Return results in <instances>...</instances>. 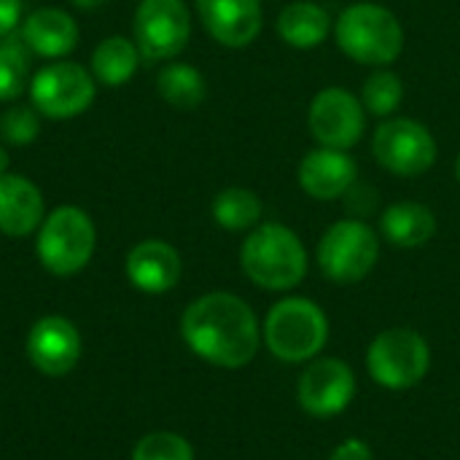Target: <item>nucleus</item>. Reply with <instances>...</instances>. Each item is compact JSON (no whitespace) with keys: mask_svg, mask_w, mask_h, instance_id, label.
<instances>
[{"mask_svg":"<svg viewBox=\"0 0 460 460\" xmlns=\"http://www.w3.org/2000/svg\"><path fill=\"white\" fill-rule=\"evenodd\" d=\"M181 337L202 361L221 369H243L259 353L261 326L245 299L229 291H210L183 310Z\"/></svg>","mask_w":460,"mask_h":460,"instance_id":"nucleus-1","label":"nucleus"},{"mask_svg":"<svg viewBox=\"0 0 460 460\" xmlns=\"http://www.w3.org/2000/svg\"><path fill=\"white\" fill-rule=\"evenodd\" d=\"M245 278L264 291H291L307 275V251L299 234L283 224H259L240 248Z\"/></svg>","mask_w":460,"mask_h":460,"instance_id":"nucleus-2","label":"nucleus"},{"mask_svg":"<svg viewBox=\"0 0 460 460\" xmlns=\"http://www.w3.org/2000/svg\"><path fill=\"white\" fill-rule=\"evenodd\" d=\"M267 350L283 364H305L321 356L329 342L326 313L305 296H288L272 305L261 326Z\"/></svg>","mask_w":460,"mask_h":460,"instance_id":"nucleus-3","label":"nucleus"},{"mask_svg":"<svg viewBox=\"0 0 460 460\" xmlns=\"http://www.w3.org/2000/svg\"><path fill=\"white\" fill-rule=\"evenodd\" d=\"M337 46L356 62L383 67L404 49V30L394 11L380 3H353L334 22Z\"/></svg>","mask_w":460,"mask_h":460,"instance_id":"nucleus-4","label":"nucleus"},{"mask_svg":"<svg viewBox=\"0 0 460 460\" xmlns=\"http://www.w3.org/2000/svg\"><path fill=\"white\" fill-rule=\"evenodd\" d=\"M97 229L86 210L75 205H59L46 213L35 232V256L40 267L57 278L78 275L94 256Z\"/></svg>","mask_w":460,"mask_h":460,"instance_id":"nucleus-5","label":"nucleus"},{"mask_svg":"<svg viewBox=\"0 0 460 460\" xmlns=\"http://www.w3.org/2000/svg\"><path fill=\"white\" fill-rule=\"evenodd\" d=\"M431 367V348L415 329H385L367 350L369 377L388 391L415 388Z\"/></svg>","mask_w":460,"mask_h":460,"instance_id":"nucleus-6","label":"nucleus"},{"mask_svg":"<svg viewBox=\"0 0 460 460\" xmlns=\"http://www.w3.org/2000/svg\"><path fill=\"white\" fill-rule=\"evenodd\" d=\"M30 105L54 121L75 119L86 113L97 97V81L92 70L70 59H54L30 78Z\"/></svg>","mask_w":460,"mask_h":460,"instance_id":"nucleus-7","label":"nucleus"},{"mask_svg":"<svg viewBox=\"0 0 460 460\" xmlns=\"http://www.w3.org/2000/svg\"><path fill=\"white\" fill-rule=\"evenodd\" d=\"M380 259V240L375 229L358 218L332 224L318 243V267L334 283L364 280Z\"/></svg>","mask_w":460,"mask_h":460,"instance_id":"nucleus-8","label":"nucleus"},{"mask_svg":"<svg viewBox=\"0 0 460 460\" xmlns=\"http://www.w3.org/2000/svg\"><path fill=\"white\" fill-rule=\"evenodd\" d=\"M377 164L399 178H418L437 162V140L431 129L415 119H385L372 137Z\"/></svg>","mask_w":460,"mask_h":460,"instance_id":"nucleus-9","label":"nucleus"},{"mask_svg":"<svg viewBox=\"0 0 460 460\" xmlns=\"http://www.w3.org/2000/svg\"><path fill=\"white\" fill-rule=\"evenodd\" d=\"M143 59L170 62L191 38V13L183 0H140L132 19Z\"/></svg>","mask_w":460,"mask_h":460,"instance_id":"nucleus-10","label":"nucleus"},{"mask_svg":"<svg viewBox=\"0 0 460 460\" xmlns=\"http://www.w3.org/2000/svg\"><path fill=\"white\" fill-rule=\"evenodd\" d=\"M307 124L321 146L348 151L367 129V108L353 92L342 86H326L313 97Z\"/></svg>","mask_w":460,"mask_h":460,"instance_id":"nucleus-11","label":"nucleus"},{"mask_svg":"<svg viewBox=\"0 0 460 460\" xmlns=\"http://www.w3.org/2000/svg\"><path fill=\"white\" fill-rule=\"evenodd\" d=\"M356 396V375L342 358H313L299 375L296 399L310 418H334L350 407Z\"/></svg>","mask_w":460,"mask_h":460,"instance_id":"nucleus-12","label":"nucleus"},{"mask_svg":"<svg viewBox=\"0 0 460 460\" xmlns=\"http://www.w3.org/2000/svg\"><path fill=\"white\" fill-rule=\"evenodd\" d=\"M24 350L30 364L43 377H65L78 367L84 353V340L70 318L43 315L30 326Z\"/></svg>","mask_w":460,"mask_h":460,"instance_id":"nucleus-13","label":"nucleus"},{"mask_svg":"<svg viewBox=\"0 0 460 460\" xmlns=\"http://www.w3.org/2000/svg\"><path fill=\"white\" fill-rule=\"evenodd\" d=\"M197 13L208 35L226 49L251 46L264 24L261 0H197Z\"/></svg>","mask_w":460,"mask_h":460,"instance_id":"nucleus-14","label":"nucleus"},{"mask_svg":"<svg viewBox=\"0 0 460 460\" xmlns=\"http://www.w3.org/2000/svg\"><path fill=\"white\" fill-rule=\"evenodd\" d=\"M296 175H299V186L307 197L332 202L337 197H345L356 186L358 167L348 151L318 146L315 151L305 154Z\"/></svg>","mask_w":460,"mask_h":460,"instance_id":"nucleus-15","label":"nucleus"},{"mask_svg":"<svg viewBox=\"0 0 460 460\" xmlns=\"http://www.w3.org/2000/svg\"><path fill=\"white\" fill-rule=\"evenodd\" d=\"M124 272H127V280L137 291L159 296V294H167L178 286L181 272H183V261H181V253L170 243L143 240L127 253Z\"/></svg>","mask_w":460,"mask_h":460,"instance_id":"nucleus-16","label":"nucleus"},{"mask_svg":"<svg viewBox=\"0 0 460 460\" xmlns=\"http://www.w3.org/2000/svg\"><path fill=\"white\" fill-rule=\"evenodd\" d=\"M19 38L32 51V57H43L54 62L75 51L81 30H78V22L67 11L46 5V8H35L32 13L22 19Z\"/></svg>","mask_w":460,"mask_h":460,"instance_id":"nucleus-17","label":"nucleus"},{"mask_svg":"<svg viewBox=\"0 0 460 460\" xmlns=\"http://www.w3.org/2000/svg\"><path fill=\"white\" fill-rule=\"evenodd\" d=\"M46 218V202L40 189L19 175H0V234L5 237H30Z\"/></svg>","mask_w":460,"mask_h":460,"instance_id":"nucleus-18","label":"nucleus"},{"mask_svg":"<svg viewBox=\"0 0 460 460\" xmlns=\"http://www.w3.org/2000/svg\"><path fill=\"white\" fill-rule=\"evenodd\" d=\"M278 35L291 49H318L332 32V16L321 3L313 0H294L278 13Z\"/></svg>","mask_w":460,"mask_h":460,"instance_id":"nucleus-19","label":"nucleus"},{"mask_svg":"<svg viewBox=\"0 0 460 460\" xmlns=\"http://www.w3.org/2000/svg\"><path fill=\"white\" fill-rule=\"evenodd\" d=\"M383 237L396 248H420L437 234V216L423 202H396L380 218Z\"/></svg>","mask_w":460,"mask_h":460,"instance_id":"nucleus-20","label":"nucleus"},{"mask_svg":"<svg viewBox=\"0 0 460 460\" xmlns=\"http://www.w3.org/2000/svg\"><path fill=\"white\" fill-rule=\"evenodd\" d=\"M140 59L143 54L135 40H129L127 35H108L94 46L89 67L97 84L116 89L132 81V75L140 67Z\"/></svg>","mask_w":460,"mask_h":460,"instance_id":"nucleus-21","label":"nucleus"},{"mask_svg":"<svg viewBox=\"0 0 460 460\" xmlns=\"http://www.w3.org/2000/svg\"><path fill=\"white\" fill-rule=\"evenodd\" d=\"M156 92L175 111H194L205 102L208 84H205V75L194 65L170 62L156 75Z\"/></svg>","mask_w":460,"mask_h":460,"instance_id":"nucleus-22","label":"nucleus"},{"mask_svg":"<svg viewBox=\"0 0 460 460\" xmlns=\"http://www.w3.org/2000/svg\"><path fill=\"white\" fill-rule=\"evenodd\" d=\"M213 221L226 232H251L261 221V199L256 191L229 186L213 199Z\"/></svg>","mask_w":460,"mask_h":460,"instance_id":"nucleus-23","label":"nucleus"},{"mask_svg":"<svg viewBox=\"0 0 460 460\" xmlns=\"http://www.w3.org/2000/svg\"><path fill=\"white\" fill-rule=\"evenodd\" d=\"M32 51L19 35L0 38V102H13L30 89Z\"/></svg>","mask_w":460,"mask_h":460,"instance_id":"nucleus-24","label":"nucleus"},{"mask_svg":"<svg viewBox=\"0 0 460 460\" xmlns=\"http://www.w3.org/2000/svg\"><path fill=\"white\" fill-rule=\"evenodd\" d=\"M404 100V84L396 73L391 70H375L367 81H364V94L361 102L372 116L388 119L396 113V108Z\"/></svg>","mask_w":460,"mask_h":460,"instance_id":"nucleus-25","label":"nucleus"},{"mask_svg":"<svg viewBox=\"0 0 460 460\" xmlns=\"http://www.w3.org/2000/svg\"><path fill=\"white\" fill-rule=\"evenodd\" d=\"M132 460H194V447L181 434L151 431L132 447Z\"/></svg>","mask_w":460,"mask_h":460,"instance_id":"nucleus-26","label":"nucleus"},{"mask_svg":"<svg viewBox=\"0 0 460 460\" xmlns=\"http://www.w3.org/2000/svg\"><path fill=\"white\" fill-rule=\"evenodd\" d=\"M40 135V113L32 105H13L0 116V137L8 146H30Z\"/></svg>","mask_w":460,"mask_h":460,"instance_id":"nucleus-27","label":"nucleus"},{"mask_svg":"<svg viewBox=\"0 0 460 460\" xmlns=\"http://www.w3.org/2000/svg\"><path fill=\"white\" fill-rule=\"evenodd\" d=\"M329 460H375V453L364 439H345L334 447Z\"/></svg>","mask_w":460,"mask_h":460,"instance_id":"nucleus-28","label":"nucleus"},{"mask_svg":"<svg viewBox=\"0 0 460 460\" xmlns=\"http://www.w3.org/2000/svg\"><path fill=\"white\" fill-rule=\"evenodd\" d=\"M22 24V0H0V38H8Z\"/></svg>","mask_w":460,"mask_h":460,"instance_id":"nucleus-29","label":"nucleus"},{"mask_svg":"<svg viewBox=\"0 0 460 460\" xmlns=\"http://www.w3.org/2000/svg\"><path fill=\"white\" fill-rule=\"evenodd\" d=\"M75 8H81V11H94V8H100L105 0H70Z\"/></svg>","mask_w":460,"mask_h":460,"instance_id":"nucleus-30","label":"nucleus"},{"mask_svg":"<svg viewBox=\"0 0 460 460\" xmlns=\"http://www.w3.org/2000/svg\"><path fill=\"white\" fill-rule=\"evenodd\" d=\"M8 167H11V156H8V151L0 146V175H5V172H8Z\"/></svg>","mask_w":460,"mask_h":460,"instance_id":"nucleus-31","label":"nucleus"},{"mask_svg":"<svg viewBox=\"0 0 460 460\" xmlns=\"http://www.w3.org/2000/svg\"><path fill=\"white\" fill-rule=\"evenodd\" d=\"M456 175H458V183H460V154H458V159H456Z\"/></svg>","mask_w":460,"mask_h":460,"instance_id":"nucleus-32","label":"nucleus"}]
</instances>
